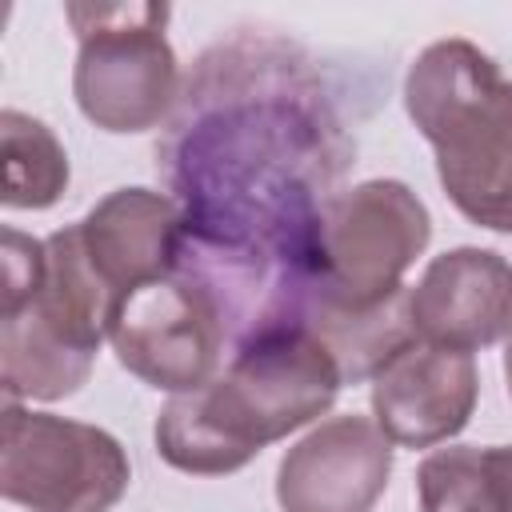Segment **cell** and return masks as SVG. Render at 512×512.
Returning <instances> with one entry per match:
<instances>
[{
	"instance_id": "6da1fadb",
	"label": "cell",
	"mask_w": 512,
	"mask_h": 512,
	"mask_svg": "<svg viewBox=\"0 0 512 512\" xmlns=\"http://www.w3.org/2000/svg\"><path fill=\"white\" fill-rule=\"evenodd\" d=\"M352 156L336 88L276 32H236L200 52L156 144L184 236L280 268H308L316 220Z\"/></svg>"
},
{
	"instance_id": "7a4b0ae2",
	"label": "cell",
	"mask_w": 512,
	"mask_h": 512,
	"mask_svg": "<svg viewBox=\"0 0 512 512\" xmlns=\"http://www.w3.org/2000/svg\"><path fill=\"white\" fill-rule=\"evenodd\" d=\"M344 376L304 328H268L236 344L200 388L180 392L156 420V452L192 476L244 468L260 448L324 416Z\"/></svg>"
},
{
	"instance_id": "3957f363",
	"label": "cell",
	"mask_w": 512,
	"mask_h": 512,
	"mask_svg": "<svg viewBox=\"0 0 512 512\" xmlns=\"http://www.w3.org/2000/svg\"><path fill=\"white\" fill-rule=\"evenodd\" d=\"M404 104L436 148L448 200L480 228L512 236V80L468 40L428 44L404 80Z\"/></svg>"
},
{
	"instance_id": "277c9868",
	"label": "cell",
	"mask_w": 512,
	"mask_h": 512,
	"mask_svg": "<svg viewBox=\"0 0 512 512\" xmlns=\"http://www.w3.org/2000/svg\"><path fill=\"white\" fill-rule=\"evenodd\" d=\"M428 236V208L400 180H364L336 192L312 232L304 292L352 312L380 308L408 292L404 272Z\"/></svg>"
},
{
	"instance_id": "5b68a950",
	"label": "cell",
	"mask_w": 512,
	"mask_h": 512,
	"mask_svg": "<svg viewBox=\"0 0 512 512\" xmlns=\"http://www.w3.org/2000/svg\"><path fill=\"white\" fill-rule=\"evenodd\" d=\"M64 16L80 40L72 92L96 128L144 132L172 116L184 80L164 4H68Z\"/></svg>"
},
{
	"instance_id": "8992f818",
	"label": "cell",
	"mask_w": 512,
	"mask_h": 512,
	"mask_svg": "<svg viewBox=\"0 0 512 512\" xmlns=\"http://www.w3.org/2000/svg\"><path fill=\"white\" fill-rule=\"evenodd\" d=\"M132 468L116 436L52 412L4 408L0 492L32 512H108Z\"/></svg>"
},
{
	"instance_id": "52a82bcc",
	"label": "cell",
	"mask_w": 512,
	"mask_h": 512,
	"mask_svg": "<svg viewBox=\"0 0 512 512\" xmlns=\"http://www.w3.org/2000/svg\"><path fill=\"white\" fill-rule=\"evenodd\" d=\"M108 340L132 376L180 396L220 372L228 324L212 292L176 268L124 300Z\"/></svg>"
},
{
	"instance_id": "ba28073f",
	"label": "cell",
	"mask_w": 512,
	"mask_h": 512,
	"mask_svg": "<svg viewBox=\"0 0 512 512\" xmlns=\"http://www.w3.org/2000/svg\"><path fill=\"white\" fill-rule=\"evenodd\" d=\"M392 440L368 416H332L276 468L284 512H372L388 488Z\"/></svg>"
},
{
	"instance_id": "9c48e42d",
	"label": "cell",
	"mask_w": 512,
	"mask_h": 512,
	"mask_svg": "<svg viewBox=\"0 0 512 512\" xmlns=\"http://www.w3.org/2000/svg\"><path fill=\"white\" fill-rule=\"evenodd\" d=\"M416 340L476 352L512 336V264L488 248H452L436 256L408 288Z\"/></svg>"
},
{
	"instance_id": "30bf717a",
	"label": "cell",
	"mask_w": 512,
	"mask_h": 512,
	"mask_svg": "<svg viewBox=\"0 0 512 512\" xmlns=\"http://www.w3.org/2000/svg\"><path fill=\"white\" fill-rule=\"evenodd\" d=\"M480 376L472 352L408 340L372 376V412L380 432L404 448L452 440L476 408Z\"/></svg>"
},
{
	"instance_id": "8fae6325",
	"label": "cell",
	"mask_w": 512,
	"mask_h": 512,
	"mask_svg": "<svg viewBox=\"0 0 512 512\" xmlns=\"http://www.w3.org/2000/svg\"><path fill=\"white\" fill-rule=\"evenodd\" d=\"M76 232L88 264L124 308V300L136 288L176 272L184 244V216L180 204L164 192L116 188L76 224Z\"/></svg>"
},
{
	"instance_id": "7c38bea8",
	"label": "cell",
	"mask_w": 512,
	"mask_h": 512,
	"mask_svg": "<svg viewBox=\"0 0 512 512\" xmlns=\"http://www.w3.org/2000/svg\"><path fill=\"white\" fill-rule=\"evenodd\" d=\"M92 360V352L64 344L28 308L0 316V380L8 404L72 396L92 376Z\"/></svg>"
},
{
	"instance_id": "4fadbf2b",
	"label": "cell",
	"mask_w": 512,
	"mask_h": 512,
	"mask_svg": "<svg viewBox=\"0 0 512 512\" xmlns=\"http://www.w3.org/2000/svg\"><path fill=\"white\" fill-rule=\"evenodd\" d=\"M0 144H4V192L8 208H48L60 200L68 184V156L60 140L28 112H0Z\"/></svg>"
},
{
	"instance_id": "5bb4252c",
	"label": "cell",
	"mask_w": 512,
	"mask_h": 512,
	"mask_svg": "<svg viewBox=\"0 0 512 512\" xmlns=\"http://www.w3.org/2000/svg\"><path fill=\"white\" fill-rule=\"evenodd\" d=\"M420 512H504L484 448H436L416 468Z\"/></svg>"
},
{
	"instance_id": "9a60e30c",
	"label": "cell",
	"mask_w": 512,
	"mask_h": 512,
	"mask_svg": "<svg viewBox=\"0 0 512 512\" xmlns=\"http://www.w3.org/2000/svg\"><path fill=\"white\" fill-rule=\"evenodd\" d=\"M48 272V248L16 228H4V312H20L36 300Z\"/></svg>"
},
{
	"instance_id": "2e32d148",
	"label": "cell",
	"mask_w": 512,
	"mask_h": 512,
	"mask_svg": "<svg viewBox=\"0 0 512 512\" xmlns=\"http://www.w3.org/2000/svg\"><path fill=\"white\" fill-rule=\"evenodd\" d=\"M484 460H488V472H492V484H496L500 508H504V512H512V444L484 448Z\"/></svg>"
},
{
	"instance_id": "e0dca14e",
	"label": "cell",
	"mask_w": 512,
	"mask_h": 512,
	"mask_svg": "<svg viewBox=\"0 0 512 512\" xmlns=\"http://www.w3.org/2000/svg\"><path fill=\"white\" fill-rule=\"evenodd\" d=\"M504 376H508V392H512V336H508V352H504Z\"/></svg>"
}]
</instances>
